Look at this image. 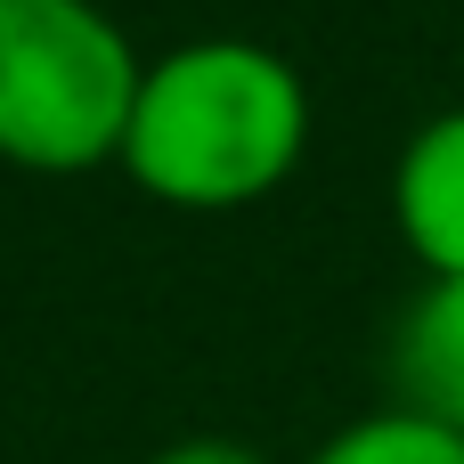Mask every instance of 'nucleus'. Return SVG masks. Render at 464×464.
<instances>
[{"instance_id":"2","label":"nucleus","mask_w":464,"mask_h":464,"mask_svg":"<svg viewBox=\"0 0 464 464\" xmlns=\"http://www.w3.org/2000/svg\"><path fill=\"white\" fill-rule=\"evenodd\" d=\"M139 73L98 0H0V155L24 171L114 163Z\"/></svg>"},{"instance_id":"6","label":"nucleus","mask_w":464,"mask_h":464,"mask_svg":"<svg viewBox=\"0 0 464 464\" xmlns=\"http://www.w3.org/2000/svg\"><path fill=\"white\" fill-rule=\"evenodd\" d=\"M147 464H269V457L245 449V440H171V449H155Z\"/></svg>"},{"instance_id":"4","label":"nucleus","mask_w":464,"mask_h":464,"mask_svg":"<svg viewBox=\"0 0 464 464\" xmlns=\"http://www.w3.org/2000/svg\"><path fill=\"white\" fill-rule=\"evenodd\" d=\"M400 408L464 440V277H432L392 343Z\"/></svg>"},{"instance_id":"3","label":"nucleus","mask_w":464,"mask_h":464,"mask_svg":"<svg viewBox=\"0 0 464 464\" xmlns=\"http://www.w3.org/2000/svg\"><path fill=\"white\" fill-rule=\"evenodd\" d=\"M392 212L432 277H464V106L432 114L392 163Z\"/></svg>"},{"instance_id":"5","label":"nucleus","mask_w":464,"mask_h":464,"mask_svg":"<svg viewBox=\"0 0 464 464\" xmlns=\"http://www.w3.org/2000/svg\"><path fill=\"white\" fill-rule=\"evenodd\" d=\"M310 464H464V440L424 424V416H408V408H383V416L343 424Z\"/></svg>"},{"instance_id":"1","label":"nucleus","mask_w":464,"mask_h":464,"mask_svg":"<svg viewBox=\"0 0 464 464\" xmlns=\"http://www.w3.org/2000/svg\"><path fill=\"white\" fill-rule=\"evenodd\" d=\"M310 147V90L302 73L237 33L179 41L139 73L122 122V171L179 212H237L261 204Z\"/></svg>"}]
</instances>
